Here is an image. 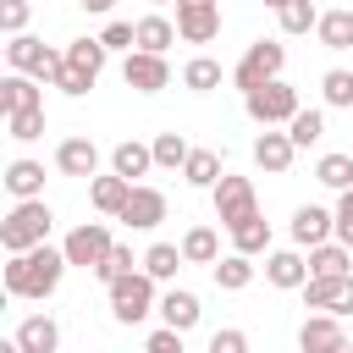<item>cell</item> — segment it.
Segmentation results:
<instances>
[{"label":"cell","mask_w":353,"mask_h":353,"mask_svg":"<svg viewBox=\"0 0 353 353\" xmlns=\"http://www.w3.org/2000/svg\"><path fill=\"white\" fill-rule=\"evenodd\" d=\"M66 248H50V243H39V248H28V254H11L6 259V292L11 298H50L55 287H61V276H66Z\"/></svg>","instance_id":"cell-1"},{"label":"cell","mask_w":353,"mask_h":353,"mask_svg":"<svg viewBox=\"0 0 353 353\" xmlns=\"http://www.w3.org/2000/svg\"><path fill=\"white\" fill-rule=\"evenodd\" d=\"M50 226H55V215H50L44 199H17V210L0 221V248L6 254H28V248H39L50 237Z\"/></svg>","instance_id":"cell-2"},{"label":"cell","mask_w":353,"mask_h":353,"mask_svg":"<svg viewBox=\"0 0 353 353\" xmlns=\"http://www.w3.org/2000/svg\"><path fill=\"white\" fill-rule=\"evenodd\" d=\"M105 39H72L66 44V66H61V77H55V88L61 94H72V99H83L94 83H99V72H105Z\"/></svg>","instance_id":"cell-3"},{"label":"cell","mask_w":353,"mask_h":353,"mask_svg":"<svg viewBox=\"0 0 353 353\" xmlns=\"http://www.w3.org/2000/svg\"><path fill=\"white\" fill-rule=\"evenodd\" d=\"M160 303H154V276L149 270H127V276H116L110 281V314L121 320V325H138V320H149Z\"/></svg>","instance_id":"cell-4"},{"label":"cell","mask_w":353,"mask_h":353,"mask_svg":"<svg viewBox=\"0 0 353 353\" xmlns=\"http://www.w3.org/2000/svg\"><path fill=\"white\" fill-rule=\"evenodd\" d=\"M6 61H11V72H28V77H39V83H55L61 66H66V50H50V44L33 39V33H11Z\"/></svg>","instance_id":"cell-5"},{"label":"cell","mask_w":353,"mask_h":353,"mask_svg":"<svg viewBox=\"0 0 353 353\" xmlns=\"http://www.w3.org/2000/svg\"><path fill=\"white\" fill-rule=\"evenodd\" d=\"M281 66H287V44L259 39V44H248V50H243V61L232 66V83L248 94V88H259V83H276V77H281Z\"/></svg>","instance_id":"cell-6"},{"label":"cell","mask_w":353,"mask_h":353,"mask_svg":"<svg viewBox=\"0 0 353 353\" xmlns=\"http://www.w3.org/2000/svg\"><path fill=\"white\" fill-rule=\"evenodd\" d=\"M243 110H248L259 127H276V121H292L303 105H298V88L276 77V83H259V88H248V94H243Z\"/></svg>","instance_id":"cell-7"},{"label":"cell","mask_w":353,"mask_h":353,"mask_svg":"<svg viewBox=\"0 0 353 353\" xmlns=\"http://www.w3.org/2000/svg\"><path fill=\"white\" fill-rule=\"evenodd\" d=\"M210 193H215V221H221L226 232L243 226L248 215H259V199H254V182H248V176H221Z\"/></svg>","instance_id":"cell-8"},{"label":"cell","mask_w":353,"mask_h":353,"mask_svg":"<svg viewBox=\"0 0 353 353\" xmlns=\"http://www.w3.org/2000/svg\"><path fill=\"white\" fill-rule=\"evenodd\" d=\"M298 292H303L309 309H325V314H336V320L353 314V276H309Z\"/></svg>","instance_id":"cell-9"},{"label":"cell","mask_w":353,"mask_h":353,"mask_svg":"<svg viewBox=\"0 0 353 353\" xmlns=\"http://www.w3.org/2000/svg\"><path fill=\"white\" fill-rule=\"evenodd\" d=\"M61 248H66V259H72V265H83V270H99V265L110 259V248H116V243H110V232H105L99 221H88V226H72Z\"/></svg>","instance_id":"cell-10"},{"label":"cell","mask_w":353,"mask_h":353,"mask_svg":"<svg viewBox=\"0 0 353 353\" xmlns=\"http://www.w3.org/2000/svg\"><path fill=\"white\" fill-rule=\"evenodd\" d=\"M121 83L138 88V94H160V88L171 83V66H165V55H154V50H127V61H121Z\"/></svg>","instance_id":"cell-11"},{"label":"cell","mask_w":353,"mask_h":353,"mask_svg":"<svg viewBox=\"0 0 353 353\" xmlns=\"http://www.w3.org/2000/svg\"><path fill=\"white\" fill-rule=\"evenodd\" d=\"M176 33L188 44H210L221 33V0H176Z\"/></svg>","instance_id":"cell-12"},{"label":"cell","mask_w":353,"mask_h":353,"mask_svg":"<svg viewBox=\"0 0 353 353\" xmlns=\"http://www.w3.org/2000/svg\"><path fill=\"white\" fill-rule=\"evenodd\" d=\"M298 347L303 353H353V342H347V331H342V320L336 314H309L303 325H298Z\"/></svg>","instance_id":"cell-13"},{"label":"cell","mask_w":353,"mask_h":353,"mask_svg":"<svg viewBox=\"0 0 353 353\" xmlns=\"http://www.w3.org/2000/svg\"><path fill=\"white\" fill-rule=\"evenodd\" d=\"M336 237V210H320V204H298L292 210V243L298 248H320Z\"/></svg>","instance_id":"cell-14"},{"label":"cell","mask_w":353,"mask_h":353,"mask_svg":"<svg viewBox=\"0 0 353 353\" xmlns=\"http://www.w3.org/2000/svg\"><path fill=\"white\" fill-rule=\"evenodd\" d=\"M292 154H298V143H292L287 132H276V127H265V132L254 138V165H259V171H270V176L292 171Z\"/></svg>","instance_id":"cell-15"},{"label":"cell","mask_w":353,"mask_h":353,"mask_svg":"<svg viewBox=\"0 0 353 353\" xmlns=\"http://www.w3.org/2000/svg\"><path fill=\"white\" fill-rule=\"evenodd\" d=\"M116 221H127L132 232H149V226H160V221H165V193L138 182V188H132V199H127V210H121Z\"/></svg>","instance_id":"cell-16"},{"label":"cell","mask_w":353,"mask_h":353,"mask_svg":"<svg viewBox=\"0 0 353 353\" xmlns=\"http://www.w3.org/2000/svg\"><path fill=\"white\" fill-rule=\"evenodd\" d=\"M265 281L281 287V292H298V287L309 281V259H303L298 248H276V254L265 259Z\"/></svg>","instance_id":"cell-17"},{"label":"cell","mask_w":353,"mask_h":353,"mask_svg":"<svg viewBox=\"0 0 353 353\" xmlns=\"http://www.w3.org/2000/svg\"><path fill=\"white\" fill-rule=\"evenodd\" d=\"M44 105V94H39V77H28V72H11V77H0V110L6 116H17V110H39Z\"/></svg>","instance_id":"cell-18"},{"label":"cell","mask_w":353,"mask_h":353,"mask_svg":"<svg viewBox=\"0 0 353 353\" xmlns=\"http://www.w3.org/2000/svg\"><path fill=\"white\" fill-rule=\"evenodd\" d=\"M55 165H61V176H94V171H99V149H94V138H61Z\"/></svg>","instance_id":"cell-19"},{"label":"cell","mask_w":353,"mask_h":353,"mask_svg":"<svg viewBox=\"0 0 353 353\" xmlns=\"http://www.w3.org/2000/svg\"><path fill=\"white\" fill-rule=\"evenodd\" d=\"M132 188H138V182H127V176H116V171H110V176H94V182H88V199H94V210H99V215H121V210H127V199H132Z\"/></svg>","instance_id":"cell-20"},{"label":"cell","mask_w":353,"mask_h":353,"mask_svg":"<svg viewBox=\"0 0 353 353\" xmlns=\"http://www.w3.org/2000/svg\"><path fill=\"white\" fill-rule=\"evenodd\" d=\"M110 171H116V176H127V182H138V176H149V171H154V149L127 138V143H116V149H110Z\"/></svg>","instance_id":"cell-21"},{"label":"cell","mask_w":353,"mask_h":353,"mask_svg":"<svg viewBox=\"0 0 353 353\" xmlns=\"http://www.w3.org/2000/svg\"><path fill=\"white\" fill-rule=\"evenodd\" d=\"M17 342H22V353H55L61 347V325L50 314H28L17 325Z\"/></svg>","instance_id":"cell-22"},{"label":"cell","mask_w":353,"mask_h":353,"mask_svg":"<svg viewBox=\"0 0 353 353\" xmlns=\"http://www.w3.org/2000/svg\"><path fill=\"white\" fill-rule=\"evenodd\" d=\"M6 193L11 199H44V165L39 160H11L6 165Z\"/></svg>","instance_id":"cell-23"},{"label":"cell","mask_w":353,"mask_h":353,"mask_svg":"<svg viewBox=\"0 0 353 353\" xmlns=\"http://www.w3.org/2000/svg\"><path fill=\"white\" fill-rule=\"evenodd\" d=\"M199 314H204V309H199V298H193L188 287H171V292L160 298V320H165V325H176V331H193V325H199Z\"/></svg>","instance_id":"cell-24"},{"label":"cell","mask_w":353,"mask_h":353,"mask_svg":"<svg viewBox=\"0 0 353 353\" xmlns=\"http://www.w3.org/2000/svg\"><path fill=\"white\" fill-rule=\"evenodd\" d=\"M347 265H353V248H347V243H320V248H309V276H353Z\"/></svg>","instance_id":"cell-25"},{"label":"cell","mask_w":353,"mask_h":353,"mask_svg":"<svg viewBox=\"0 0 353 353\" xmlns=\"http://www.w3.org/2000/svg\"><path fill=\"white\" fill-rule=\"evenodd\" d=\"M320 44L325 50H353V11L347 6H336V11H320Z\"/></svg>","instance_id":"cell-26"},{"label":"cell","mask_w":353,"mask_h":353,"mask_svg":"<svg viewBox=\"0 0 353 353\" xmlns=\"http://www.w3.org/2000/svg\"><path fill=\"white\" fill-rule=\"evenodd\" d=\"M254 281V254H226V259H215V287L221 292H243Z\"/></svg>","instance_id":"cell-27"},{"label":"cell","mask_w":353,"mask_h":353,"mask_svg":"<svg viewBox=\"0 0 353 353\" xmlns=\"http://www.w3.org/2000/svg\"><path fill=\"white\" fill-rule=\"evenodd\" d=\"M132 28H138V50H154V55H165V50H171V39H182V33H176V22H165V17H138Z\"/></svg>","instance_id":"cell-28"},{"label":"cell","mask_w":353,"mask_h":353,"mask_svg":"<svg viewBox=\"0 0 353 353\" xmlns=\"http://www.w3.org/2000/svg\"><path fill=\"white\" fill-rule=\"evenodd\" d=\"M182 259H188V265H215V259H221V237H215L210 226H188V237H182Z\"/></svg>","instance_id":"cell-29"},{"label":"cell","mask_w":353,"mask_h":353,"mask_svg":"<svg viewBox=\"0 0 353 353\" xmlns=\"http://www.w3.org/2000/svg\"><path fill=\"white\" fill-rule=\"evenodd\" d=\"M182 176H188L193 188H215L226 171H221V154H215V149H193V154H188V165H182Z\"/></svg>","instance_id":"cell-30"},{"label":"cell","mask_w":353,"mask_h":353,"mask_svg":"<svg viewBox=\"0 0 353 353\" xmlns=\"http://www.w3.org/2000/svg\"><path fill=\"white\" fill-rule=\"evenodd\" d=\"M149 149H154V165H160V171H182V165H188V154H193L182 132H160Z\"/></svg>","instance_id":"cell-31"},{"label":"cell","mask_w":353,"mask_h":353,"mask_svg":"<svg viewBox=\"0 0 353 353\" xmlns=\"http://www.w3.org/2000/svg\"><path fill=\"white\" fill-rule=\"evenodd\" d=\"M232 248H237V254H265V248H270V221L248 215L243 226H232Z\"/></svg>","instance_id":"cell-32"},{"label":"cell","mask_w":353,"mask_h":353,"mask_svg":"<svg viewBox=\"0 0 353 353\" xmlns=\"http://www.w3.org/2000/svg\"><path fill=\"white\" fill-rule=\"evenodd\" d=\"M182 265H188V259H182V248H176V243H154V248L143 254V270H149L154 281H171Z\"/></svg>","instance_id":"cell-33"},{"label":"cell","mask_w":353,"mask_h":353,"mask_svg":"<svg viewBox=\"0 0 353 353\" xmlns=\"http://www.w3.org/2000/svg\"><path fill=\"white\" fill-rule=\"evenodd\" d=\"M182 83H188L193 94H210V88H221V61H210V55H193V61L182 66Z\"/></svg>","instance_id":"cell-34"},{"label":"cell","mask_w":353,"mask_h":353,"mask_svg":"<svg viewBox=\"0 0 353 353\" xmlns=\"http://www.w3.org/2000/svg\"><path fill=\"white\" fill-rule=\"evenodd\" d=\"M276 17H281V33H309V28H320L314 0H287V6H276Z\"/></svg>","instance_id":"cell-35"},{"label":"cell","mask_w":353,"mask_h":353,"mask_svg":"<svg viewBox=\"0 0 353 353\" xmlns=\"http://www.w3.org/2000/svg\"><path fill=\"white\" fill-rule=\"evenodd\" d=\"M314 176H320L325 188H336V193H347V188H353V154H320V165H314Z\"/></svg>","instance_id":"cell-36"},{"label":"cell","mask_w":353,"mask_h":353,"mask_svg":"<svg viewBox=\"0 0 353 353\" xmlns=\"http://www.w3.org/2000/svg\"><path fill=\"white\" fill-rule=\"evenodd\" d=\"M320 132H325V116H320V110H298V116L287 121V138H292L298 149H309V143H320Z\"/></svg>","instance_id":"cell-37"},{"label":"cell","mask_w":353,"mask_h":353,"mask_svg":"<svg viewBox=\"0 0 353 353\" xmlns=\"http://www.w3.org/2000/svg\"><path fill=\"white\" fill-rule=\"evenodd\" d=\"M320 88H325V105H336V110H353V72H325L320 77Z\"/></svg>","instance_id":"cell-38"},{"label":"cell","mask_w":353,"mask_h":353,"mask_svg":"<svg viewBox=\"0 0 353 353\" xmlns=\"http://www.w3.org/2000/svg\"><path fill=\"white\" fill-rule=\"evenodd\" d=\"M6 127H11L17 143H33V138L44 132V105H39V110H17V116H6Z\"/></svg>","instance_id":"cell-39"},{"label":"cell","mask_w":353,"mask_h":353,"mask_svg":"<svg viewBox=\"0 0 353 353\" xmlns=\"http://www.w3.org/2000/svg\"><path fill=\"white\" fill-rule=\"evenodd\" d=\"M132 265H138V259H132V248H121V243H116V248H110V259H105V265H99L94 276H99V281L110 287V281H116V276H127Z\"/></svg>","instance_id":"cell-40"},{"label":"cell","mask_w":353,"mask_h":353,"mask_svg":"<svg viewBox=\"0 0 353 353\" xmlns=\"http://www.w3.org/2000/svg\"><path fill=\"white\" fill-rule=\"evenodd\" d=\"M210 353H248V331H237V325H221V331L210 336Z\"/></svg>","instance_id":"cell-41"},{"label":"cell","mask_w":353,"mask_h":353,"mask_svg":"<svg viewBox=\"0 0 353 353\" xmlns=\"http://www.w3.org/2000/svg\"><path fill=\"white\" fill-rule=\"evenodd\" d=\"M143 353H182V331H176V325H160V331H149Z\"/></svg>","instance_id":"cell-42"},{"label":"cell","mask_w":353,"mask_h":353,"mask_svg":"<svg viewBox=\"0 0 353 353\" xmlns=\"http://www.w3.org/2000/svg\"><path fill=\"white\" fill-rule=\"evenodd\" d=\"M99 39H105V50H132V44H138V28H132V22H110Z\"/></svg>","instance_id":"cell-43"},{"label":"cell","mask_w":353,"mask_h":353,"mask_svg":"<svg viewBox=\"0 0 353 353\" xmlns=\"http://www.w3.org/2000/svg\"><path fill=\"white\" fill-rule=\"evenodd\" d=\"M336 243H347V248H353V188L336 199Z\"/></svg>","instance_id":"cell-44"},{"label":"cell","mask_w":353,"mask_h":353,"mask_svg":"<svg viewBox=\"0 0 353 353\" xmlns=\"http://www.w3.org/2000/svg\"><path fill=\"white\" fill-rule=\"evenodd\" d=\"M0 28H6V33H22V28H28V0H6V6H0Z\"/></svg>","instance_id":"cell-45"},{"label":"cell","mask_w":353,"mask_h":353,"mask_svg":"<svg viewBox=\"0 0 353 353\" xmlns=\"http://www.w3.org/2000/svg\"><path fill=\"white\" fill-rule=\"evenodd\" d=\"M83 6H88V11H110L116 0H83Z\"/></svg>","instance_id":"cell-46"},{"label":"cell","mask_w":353,"mask_h":353,"mask_svg":"<svg viewBox=\"0 0 353 353\" xmlns=\"http://www.w3.org/2000/svg\"><path fill=\"white\" fill-rule=\"evenodd\" d=\"M0 353H22V342H17V336H11V342H0Z\"/></svg>","instance_id":"cell-47"},{"label":"cell","mask_w":353,"mask_h":353,"mask_svg":"<svg viewBox=\"0 0 353 353\" xmlns=\"http://www.w3.org/2000/svg\"><path fill=\"white\" fill-rule=\"evenodd\" d=\"M149 6H171V0H149Z\"/></svg>","instance_id":"cell-48"},{"label":"cell","mask_w":353,"mask_h":353,"mask_svg":"<svg viewBox=\"0 0 353 353\" xmlns=\"http://www.w3.org/2000/svg\"><path fill=\"white\" fill-rule=\"evenodd\" d=\"M265 6H287V0H265Z\"/></svg>","instance_id":"cell-49"}]
</instances>
